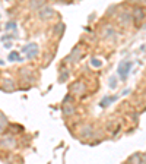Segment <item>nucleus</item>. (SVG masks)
Returning <instances> with one entry per match:
<instances>
[{"label": "nucleus", "instance_id": "obj_1", "mask_svg": "<svg viewBox=\"0 0 146 164\" xmlns=\"http://www.w3.org/2000/svg\"><path fill=\"white\" fill-rule=\"evenodd\" d=\"M132 66H133V63H132V62H126L124 65H123V63L120 65L118 75H120V78H121V79H126V78H127V75H129V72H130Z\"/></svg>", "mask_w": 146, "mask_h": 164}, {"label": "nucleus", "instance_id": "obj_2", "mask_svg": "<svg viewBox=\"0 0 146 164\" xmlns=\"http://www.w3.org/2000/svg\"><path fill=\"white\" fill-rule=\"evenodd\" d=\"M24 51L26 53L28 59H32V57H35L36 54H38V45L36 44H28V45L24 47Z\"/></svg>", "mask_w": 146, "mask_h": 164}, {"label": "nucleus", "instance_id": "obj_3", "mask_svg": "<svg viewBox=\"0 0 146 164\" xmlns=\"http://www.w3.org/2000/svg\"><path fill=\"white\" fill-rule=\"evenodd\" d=\"M56 15V12L51 9V7H42V9H39V18L42 19V21H47V19H50V18H53Z\"/></svg>", "mask_w": 146, "mask_h": 164}, {"label": "nucleus", "instance_id": "obj_4", "mask_svg": "<svg viewBox=\"0 0 146 164\" xmlns=\"http://www.w3.org/2000/svg\"><path fill=\"white\" fill-rule=\"evenodd\" d=\"M145 10H143V7H136L135 9V12H133V15H132V18H133V21H142L143 18H145Z\"/></svg>", "mask_w": 146, "mask_h": 164}, {"label": "nucleus", "instance_id": "obj_5", "mask_svg": "<svg viewBox=\"0 0 146 164\" xmlns=\"http://www.w3.org/2000/svg\"><path fill=\"white\" fill-rule=\"evenodd\" d=\"M72 91L74 94H83V92L86 91V88H85V85H83L82 82H76V83L72 85Z\"/></svg>", "mask_w": 146, "mask_h": 164}, {"label": "nucleus", "instance_id": "obj_6", "mask_svg": "<svg viewBox=\"0 0 146 164\" xmlns=\"http://www.w3.org/2000/svg\"><path fill=\"white\" fill-rule=\"evenodd\" d=\"M44 3H45V0H31L29 1V7L32 10H38V9H41L44 6Z\"/></svg>", "mask_w": 146, "mask_h": 164}, {"label": "nucleus", "instance_id": "obj_7", "mask_svg": "<svg viewBox=\"0 0 146 164\" xmlns=\"http://www.w3.org/2000/svg\"><path fill=\"white\" fill-rule=\"evenodd\" d=\"M120 21H121V24H124V25H129V24L133 21V18H132V15H130L129 12H124V13L121 15Z\"/></svg>", "mask_w": 146, "mask_h": 164}, {"label": "nucleus", "instance_id": "obj_8", "mask_svg": "<svg viewBox=\"0 0 146 164\" xmlns=\"http://www.w3.org/2000/svg\"><path fill=\"white\" fill-rule=\"evenodd\" d=\"M76 110H74V107L73 106H70V104H64V107H63V113H64V116H70V114H73Z\"/></svg>", "mask_w": 146, "mask_h": 164}, {"label": "nucleus", "instance_id": "obj_9", "mask_svg": "<svg viewBox=\"0 0 146 164\" xmlns=\"http://www.w3.org/2000/svg\"><path fill=\"white\" fill-rule=\"evenodd\" d=\"M54 34H57L59 37H62L64 34V24H57L54 27Z\"/></svg>", "mask_w": 146, "mask_h": 164}, {"label": "nucleus", "instance_id": "obj_10", "mask_svg": "<svg viewBox=\"0 0 146 164\" xmlns=\"http://www.w3.org/2000/svg\"><path fill=\"white\" fill-rule=\"evenodd\" d=\"M79 56H80V50L79 48H73V51H72V54L69 56V62H74V60H77L79 59Z\"/></svg>", "mask_w": 146, "mask_h": 164}, {"label": "nucleus", "instance_id": "obj_11", "mask_svg": "<svg viewBox=\"0 0 146 164\" xmlns=\"http://www.w3.org/2000/svg\"><path fill=\"white\" fill-rule=\"evenodd\" d=\"M115 100H117V97H105V98L99 103V106H101V107H107L108 103H112V101H115Z\"/></svg>", "mask_w": 146, "mask_h": 164}, {"label": "nucleus", "instance_id": "obj_12", "mask_svg": "<svg viewBox=\"0 0 146 164\" xmlns=\"http://www.w3.org/2000/svg\"><path fill=\"white\" fill-rule=\"evenodd\" d=\"M9 60H10V62H15V60H21V57H19V53H16V51H12V53L9 54Z\"/></svg>", "mask_w": 146, "mask_h": 164}, {"label": "nucleus", "instance_id": "obj_13", "mask_svg": "<svg viewBox=\"0 0 146 164\" xmlns=\"http://www.w3.org/2000/svg\"><path fill=\"white\" fill-rule=\"evenodd\" d=\"M6 124H7V120L4 119V116H3V114H0V132L6 127Z\"/></svg>", "mask_w": 146, "mask_h": 164}, {"label": "nucleus", "instance_id": "obj_14", "mask_svg": "<svg viewBox=\"0 0 146 164\" xmlns=\"http://www.w3.org/2000/svg\"><path fill=\"white\" fill-rule=\"evenodd\" d=\"M129 161H136V163H142V155H140V154H136V155L130 157V158H129Z\"/></svg>", "mask_w": 146, "mask_h": 164}, {"label": "nucleus", "instance_id": "obj_15", "mask_svg": "<svg viewBox=\"0 0 146 164\" xmlns=\"http://www.w3.org/2000/svg\"><path fill=\"white\" fill-rule=\"evenodd\" d=\"M112 35H114V29H112V28H105V29H104V37H112Z\"/></svg>", "mask_w": 146, "mask_h": 164}, {"label": "nucleus", "instance_id": "obj_16", "mask_svg": "<svg viewBox=\"0 0 146 164\" xmlns=\"http://www.w3.org/2000/svg\"><path fill=\"white\" fill-rule=\"evenodd\" d=\"M110 86H111L112 89L117 86V79H115V78H111V79H110Z\"/></svg>", "mask_w": 146, "mask_h": 164}, {"label": "nucleus", "instance_id": "obj_17", "mask_svg": "<svg viewBox=\"0 0 146 164\" xmlns=\"http://www.w3.org/2000/svg\"><path fill=\"white\" fill-rule=\"evenodd\" d=\"M92 66L99 68V66H101V62H99V60H97V59H92Z\"/></svg>", "mask_w": 146, "mask_h": 164}, {"label": "nucleus", "instance_id": "obj_18", "mask_svg": "<svg viewBox=\"0 0 146 164\" xmlns=\"http://www.w3.org/2000/svg\"><path fill=\"white\" fill-rule=\"evenodd\" d=\"M12 28H16V24H15V22H10V24L6 25V29H12Z\"/></svg>", "mask_w": 146, "mask_h": 164}, {"label": "nucleus", "instance_id": "obj_19", "mask_svg": "<svg viewBox=\"0 0 146 164\" xmlns=\"http://www.w3.org/2000/svg\"><path fill=\"white\" fill-rule=\"evenodd\" d=\"M69 78V72H66V73H62V76H60V81H63V79H67Z\"/></svg>", "mask_w": 146, "mask_h": 164}, {"label": "nucleus", "instance_id": "obj_20", "mask_svg": "<svg viewBox=\"0 0 146 164\" xmlns=\"http://www.w3.org/2000/svg\"><path fill=\"white\" fill-rule=\"evenodd\" d=\"M140 1H142V3H143V4H146V0H140Z\"/></svg>", "mask_w": 146, "mask_h": 164}]
</instances>
